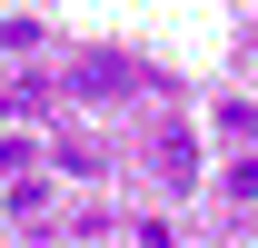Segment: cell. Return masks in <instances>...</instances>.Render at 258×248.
Returning <instances> with one entry per match:
<instances>
[{"instance_id": "cell-1", "label": "cell", "mask_w": 258, "mask_h": 248, "mask_svg": "<svg viewBox=\"0 0 258 248\" xmlns=\"http://www.w3.org/2000/svg\"><path fill=\"white\" fill-rule=\"evenodd\" d=\"M159 179H169V189H189V179H199V149H189V129H169V139H159Z\"/></svg>"}, {"instance_id": "cell-2", "label": "cell", "mask_w": 258, "mask_h": 248, "mask_svg": "<svg viewBox=\"0 0 258 248\" xmlns=\"http://www.w3.org/2000/svg\"><path fill=\"white\" fill-rule=\"evenodd\" d=\"M30 149H40V139H20V129H0V179H20V169H30Z\"/></svg>"}, {"instance_id": "cell-3", "label": "cell", "mask_w": 258, "mask_h": 248, "mask_svg": "<svg viewBox=\"0 0 258 248\" xmlns=\"http://www.w3.org/2000/svg\"><path fill=\"white\" fill-rule=\"evenodd\" d=\"M219 129H228V139H258V109H248V99H228V109H219Z\"/></svg>"}, {"instance_id": "cell-4", "label": "cell", "mask_w": 258, "mask_h": 248, "mask_svg": "<svg viewBox=\"0 0 258 248\" xmlns=\"http://www.w3.org/2000/svg\"><path fill=\"white\" fill-rule=\"evenodd\" d=\"M228 199H258V159H228Z\"/></svg>"}]
</instances>
